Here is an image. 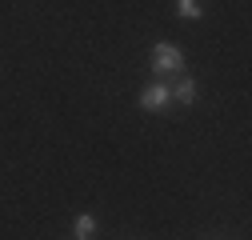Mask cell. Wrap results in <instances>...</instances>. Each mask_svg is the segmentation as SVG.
<instances>
[{"mask_svg":"<svg viewBox=\"0 0 252 240\" xmlns=\"http://www.w3.org/2000/svg\"><path fill=\"white\" fill-rule=\"evenodd\" d=\"M148 64H152V72H156V80H172V76H180L184 72V48L180 44H172V40H156L152 48H148Z\"/></svg>","mask_w":252,"mask_h":240,"instance_id":"cell-1","label":"cell"},{"mask_svg":"<svg viewBox=\"0 0 252 240\" xmlns=\"http://www.w3.org/2000/svg\"><path fill=\"white\" fill-rule=\"evenodd\" d=\"M136 104H140L144 112H168V108H172L168 80H152V84H144V88H140V96H136Z\"/></svg>","mask_w":252,"mask_h":240,"instance_id":"cell-2","label":"cell"},{"mask_svg":"<svg viewBox=\"0 0 252 240\" xmlns=\"http://www.w3.org/2000/svg\"><path fill=\"white\" fill-rule=\"evenodd\" d=\"M168 92H172V104L192 108V104L200 100V80H196V76H188V72H180L176 80H168Z\"/></svg>","mask_w":252,"mask_h":240,"instance_id":"cell-3","label":"cell"},{"mask_svg":"<svg viewBox=\"0 0 252 240\" xmlns=\"http://www.w3.org/2000/svg\"><path fill=\"white\" fill-rule=\"evenodd\" d=\"M96 228H100V220L92 216V212H76V220H72V232H76V240L96 236Z\"/></svg>","mask_w":252,"mask_h":240,"instance_id":"cell-4","label":"cell"},{"mask_svg":"<svg viewBox=\"0 0 252 240\" xmlns=\"http://www.w3.org/2000/svg\"><path fill=\"white\" fill-rule=\"evenodd\" d=\"M176 12H180L184 20H200V16H204V8H200V0H176Z\"/></svg>","mask_w":252,"mask_h":240,"instance_id":"cell-5","label":"cell"}]
</instances>
